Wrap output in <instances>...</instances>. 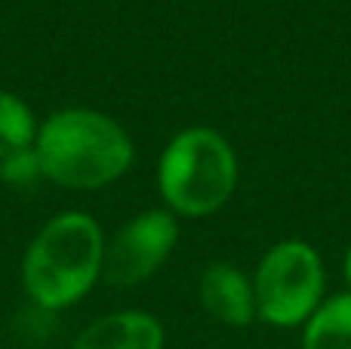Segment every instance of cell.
I'll list each match as a JSON object with an SVG mask.
<instances>
[{
  "label": "cell",
  "mask_w": 351,
  "mask_h": 349,
  "mask_svg": "<svg viewBox=\"0 0 351 349\" xmlns=\"http://www.w3.org/2000/svg\"><path fill=\"white\" fill-rule=\"evenodd\" d=\"M34 152L43 179L77 192L117 183L136 161L127 127L96 109H59L43 117L34 136Z\"/></svg>",
  "instance_id": "cell-1"
},
{
  "label": "cell",
  "mask_w": 351,
  "mask_h": 349,
  "mask_svg": "<svg viewBox=\"0 0 351 349\" xmlns=\"http://www.w3.org/2000/svg\"><path fill=\"white\" fill-rule=\"evenodd\" d=\"M105 232L86 210H62L40 226L22 257V288L40 309L80 303L105 266Z\"/></svg>",
  "instance_id": "cell-2"
},
{
  "label": "cell",
  "mask_w": 351,
  "mask_h": 349,
  "mask_svg": "<svg viewBox=\"0 0 351 349\" xmlns=\"http://www.w3.org/2000/svg\"><path fill=\"white\" fill-rule=\"evenodd\" d=\"M241 177L228 136L206 124L179 130L158 161V192L173 216H213L231 201Z\"/></svg>",
  "instance_id": "cell-3"
},
{
  "label": "cell",
  "mask_w": 351,
  "mask_h": 349,
  "mask_svg": "<svg viewBox=\"0 0 351 349\" xmlns=\"http://www.w3.org/2000/svg\"><path fill=\"white\" fill-rule=\"evenodd\" d=\"M256 319L271 328H302L327 300V269L315 245L284 238L271 245L253 272Z\"/></svg>",
  "instance_id": "cell-4"
},
{
  "label": "cell",
  "mask_w": 351,
  "mask_h": 349,
  "mask_svg": "<svg viewBox=\"0 0 351 349\" xmlns=\"http://www.w3.org/2000/svg\"><path fill=\"white\" fill-rule=\"evenodd\" d=\"M179 241V223L167 207H148L127 220L105 245L102 278L114 288L142 284L170 260Z\"/></svg>",
  "instance_id": "cell-5"
},
{
  "label": "cell",
  "mask_w": 351,
  "mask_h": 349,
  "mask_svg": "<svg viewBox=\"0 0 351 349\" xmlns=\"http://www.w3.org/2000/svg\"><path fill=\"white\" fill-rule=\"evenodd\" d=\"M197 300L213 322L225 328H247L256 319L253 278L234 263H210L200 272Z\"/></svg>",
  "instance_id": "cell-6"
},
{
  "label": "cell",
  "mask_w": 351,
  "mask_h": 349,
  "mask_svg": "<svg viewBox=\"0 0 351 349\" xmlns=\"http://www.w3.org/2000/svg\"><path fill=\"white\" fill-rule=\"evenodd\" d=\"M167 334L158 315L145 309H121L93 319L74 337L71 349H164Z\"/></svg>",
  "instance_id": "cell-7"
},
{
  "label": "cell",
  "mask_w": 351,
  "mask_h": 349,
  "mask_svg": "<svg viewBox=\"0 0 351 349\" xmlns=\"http://www.w3.org/2000/svg\"><path fill=\"white\" fill-rule=\"evenodd\" d=\"M302 349H351V291L333 294L302 325Z\"/></svg>",
  "instance_id": "cell-8"
},
{
  "label": "cell",
  "mask_w": 351,
  "mask_h": 349,
  "mask_svg": "<svg viewBox=\"0 0 351 349\" xmlns=\"http://www.w3.org/2000/svg\"><path fill=\"white\" fill-rule=\"evenodd\" d=\"M40 121L19 93L0 90V158L34 146Z\"/></svg>",
  "instance_id": "cell-9"
},
{
  "label": "cell",
  "mask_w": 351,
  "mask_h": 349,
  "mask_svg": "<svg viewBox=\"0 0 351 349\" xmlns=\"http://www.w3.org/2000/svg\"><path fill=\"white\" fill-rule=\"evenodd\" d=\"M0 179H3L6 185H16V189H28V185L40 183L43 170H40V161H37L34 146L0 158Z\"/></svg>",
  "instance_id": "cell-10"
},
{
  "label": "cell",
  "mask_w": 351,
  "mask_h": 349,
  "mask_svg": "<svg viewBox=\"0 0 351 349\" xmlns=\"http://www.w3.org/2000/svg\"><path fill=\"white\" fill-rule=\"evenodd\" d=\"M342 275H346V284H348V291H351V245H348V251H346V260H342Z\"/></svg>",
  "instance_id": "cell-11"
}]
</instances>
